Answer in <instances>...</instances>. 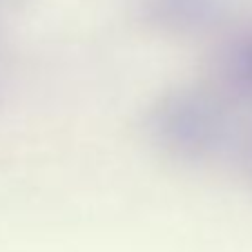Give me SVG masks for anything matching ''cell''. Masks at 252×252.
Masks as SVG:
<instances>
[{
	"instance_id": "1",
	"label": "cell",
	"mask_w": 252,
	"mask_h": 252,
	"mask_svg": "<svg viewBox=\"0 0 252 252\" xmlns=\"http://www.w3.org/2000/svg\"><path fill=\"white\" fill-rule=\"evenodd\" d=\"M152 129L158 143L183 158L214 154L225 138V116L214 100L194 92H179L158 105Z\"/></svg>"
},
{
	"instance_id": "2",
	"label": "cell",
	"mask_w": 252,
	"mask_h": 252,
	"mask_svg": "<svg viewBox=\"0 0 252 252\" xmlns=\"http://www.w3.org/2000/svg\"><path fill=\"white\" fill-rule=\"evenodd\" d=\"M223 76L230 87L252 96V27L228 45L223 54Z\"/></svg>"
},
{
	"instance_id": "3",
	"label": "cell",
	"mask_w": 252,
	"mask_h": 252,
	"mask_svg": "<svg viewBox=\"0 0 252 252\" xmlns=\"http://www.w3.org/2000/svg\"><path fill=\"white\" fill-rule=\"evenodd\" d=\"M161 11L172 20L201 18L210 7V0H157Z\"/></svg>"
}]
</instances>
